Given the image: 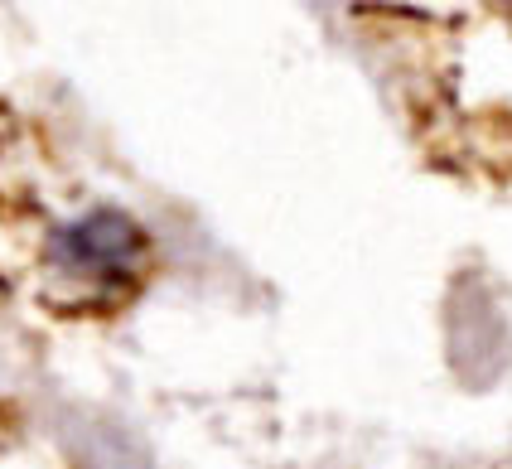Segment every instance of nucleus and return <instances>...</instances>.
Masks as SVG:
<instances>
[{
  "label": "nucleus",
  "instance_id": "f257e3e1",
  "mask_svg": "<svg viewBox=\"0 0 512 469\" xmlns=\"http://www.w3.org/2000/svg\"><path fill=\"white\" fill-rule=\"evenodd\" d=\"M145 257H150V233L116 204L87 208L78 218L49 228V237H44V266L49 271L68 276V281H83L92 291L121 295V300L136 291Z\"/></svg>",
  "mask_w": 512,
  "mask_h": 469
}]
</instances>
